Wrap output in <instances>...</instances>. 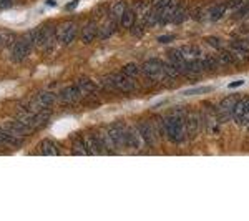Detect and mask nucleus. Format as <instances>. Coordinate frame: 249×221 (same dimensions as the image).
I'll list each match as a JSON object with an SVG mask.
<instances>
[{"label":"nucleus","mask_w":249,"mask_h":221,"mask_svg":"<svg viewBox=\"0 0 249 221\" xmlns=\"http://www.w3.org/2000/svg\"><path fill=\"white\" fill-rule=\"evenodd\" d=\"M163 136H166L171 143L181 145L188 142L186 123H184V110H175L170 115L163 116Z\"/></svg>","instance_id":"f257e3e1"},{"label":"nucleus","mask_w":249,"mask_h":221,"mask_svg":"<svg viewBox=\"0 0 249 221\" xmlns=\"http://www.w3.org/2000/svg\"><path fill=\"white\" fill-rule=\"evenodd\" d=\"M136 88L135 78L126 77L124 74H110L102 80V90L113 93H131Z\"/></svg>","instance_id":"f03ea898"},{"label":"nucleus","mask_w":249,"mask_h":221,"mask_svg":"<svg viewBox=\"0 0 249 221\" xmlns=\"http://www.w3.org/2000/svg\"><path fill=\"white\" fill-rule=\"evenodd\" d=\"M17 118L22 120L23 123H27L29 127H32L34 130L45 127L52 118V111L48 110H32L29 105H23V111L20 110L17 113Z\"/></svg>","instance_id":"7ed1b4c3"},{"label":"nucleus","mask_w":249,"mask_h":221,"mask_svg":"<svg viewBox=\"0 0 249 221\" xmlns=\"http://www.w3.org/2000/svg\"><path fill=\"white\" fill-rule=\"evenodd\" d=\"M142 72L144 75V78H148L150 82H168L166 80V74H164V62L158 58H151L148 62L143 63Z\"/></svg>","instance_id":"20e7f679"},{"label":"nucleus","mask_w":249,"mask_h":221,"mask_svg":"<svg viewBox=\"0 0 249 221\" xmlns=\"http://www.w3.org/2000/svg\"><path fill=\"white\" fill-rule=\"evenodd\" d=\"M136 128H138L140 135H142L143 142L144 145H146L148 148H153L156 147V143H158V131H156L155 125L151 122H148V120H140L138 125H136Z\"/></svg>","instance_id":"39448f33"},{"label":"nucleus","mask_w":249,"mask_h":221,"mask_svg":"<svg viewBox=\"0 0 249 221\" xmlns=\"http://www.w3.org/2000/svg\"><path fill=\"white\" fill-rule=\"evenodd\" d=\"M238 100H239V95H230V96H226V98L221 100L219 105L214 108L219 122L226 123V122H230V120H232L231 118L232 108H234V105H236V102H238Z\"/></svg>","instance_id":"423d86ee"},{"label":"nucleus","mask_w":249,"mask_h":221,"mask_svg":"<svg viewBox=\"0 0 249 221\" xmlns=\"http://www.w3.org/2000/svg\"><path fill=\"white\" fill-rule=\"evenodd\" d=\"M184 123H186L188 140H193L195 136H198L199 130L203 128L201 115L195 110H184Z\"/></svg>","instance_id":"0eeeda50"},{"label":"nucleus","mask_w":249,"mask_h":221,"mask_svg":"<svg viewBox=\"0 0 249 221\" xmlns=\"http://www.w3.org/2000/svg\"><path fill=\"white\" fill-rule=\"evenodd\" d=\"M91 133H93V138L96 142L98 153H115V151H118V148L115 147L113 140L110 138L107 130H95Z\"/></svg>","instance_id":"6e6552de"},{"label":"nucleus","mask_w":249,"mask_h":221,"mask_svg":"<svg viewBox=\"0 0 249 221\" xmlns=\"http://www.w3.org/2000/svg\"><path fill=\"white\" fill-rule=\"evenodd\" d=\"M55 102H57V96L52 93V92L43 90L35 95V98L29 103V107L32 110H48Z\"/></svg>","instance_id":"1a4fd4ad"},{"label":"nucleus","mask_w":249,"mask_h":221,"mask_svg":"<svg viewBox=\"0 0 249 221\" xmlns=\"http://www.w3.org/2000/svg\"><path fill=\"white\" fill-rule=\"evenodd\" d=\"M32 52V42L29 38H20L17 42L12 45V50H10V55L15 62H23L27 57L30 55Z\"/></svg>","instance_id":"9d476101"},{"label":"nucleus","mask_w":249,"mask_h":221,"mask_svg":"<svg viewBox=\"0 0 249 221\" xmlns=\"http://www.w3.org/2000/svg\"><path fill=\"white\" fill-rule=\"evenodd\" d=\"M124 128L126 125L122 122H116L113 125H110L107 128L108 135H110V138L113 140L115 147L118 148V150H122V148L126 147V140H124Z\"/></svg>","instance_id":"9b49d317"},{"label":"nucleus","mask_w":249,"mask_h":221,"mask_svg":"<svg viewBox=\"0 0 249 221\" xmlns=\"http://www.w3.org/2000/svg\"><path fill=\"white\" fill-rule=\"evenodd\" d=\"M124 140H126V147L128 148H135V150H142L143 147H146L142 138V135H140L138 128L136 127H130L126 125L124 128Z\"/></svg>","instance_id":"f8f14e48"},{"label":"nucleus","mask_w":249,"mask_h":221,"mask_svg":"<svg viewBox=\"0 0 249 221\" xmlns=\"http://www.w3.org/2000/svg\"><path fill=\"white\" fill-rule=\"evenodd\" d=\"M5 130H9L10 133H14L15 136H18V138H22V136H30L35 131L34 128L29 127L27 123H23L22 120H18V118L7 122L5 123Z\"/></svg>","instance_id":"ddd939ff"},{"label":"nucleus","mask_w":249,"mask_h":221,"mask_svg":"<svg viewBox=\"0 0 249 221\" xmlns=\"http://www.w3.org/2000/svg\"><path fill=\"white\" fill-rule=\"evenodd\" d=\"M183 3L179 0H170L166 5L161 9V14H160V23H173V18L176 17L178 10L181 9Z\"/></svg>","instance_id":"4468645a"},{"label":"nucleus","mask_w":249,"mask_h":221,"mask_svg":"<svg viewBox=\"0 0 249 221\" xmlns=\"http://www.w3.org/2000/svg\"><path fill=\"white\" fill-rule=\"evenodd\" d=\"M168 60L179 74H186V65H188V58L184 57V54L181 50H171L168 52Z\"/></svg>","instance_id":"2eb2a0df"},{"label":"nucleus","mask_w":249,"mask_h":221,"mask_svg":"<svg viewBox=\"0 0 249 221\" xmlns=\"http://www.w3.org/2000/svg\"><path fill=\"white\" fill-rule=\"evenodd\" d=\"M82 96L83 95H82V92H80L77 83H75V85H71V87H65L62 92H60V100H62V103H67V105L78 102Z\"/></svg>","instance_id":"dca6fc26"},{"label":"nucleus","mask_w":249,"mask_h":221,"mask_svg":"<svg viewBox=\"0 0 249 221\" xmlns=\"http://www.w3.org/2000/svg\"><path fill=\"white\" fill-rule=\"evenodd\" d=\"M77 85L80 88V92H82V95H85V96H98L100 90H102V88L96 87V83L90 78H78Z\"/></svg>","instance_id":"f3484780"},{"label":"nucleus","mask_w":249,"mask_h":221,"mask_svg":"<svg viewBox=\"0 0 249 221\" xmlns=\"http://www.w3.org/2000/svg\"><path fill=\"white\" fill-rule=\"evenodd\" d=\"M22 142H20L18 136H15L14 133H10L5 128H0V147H7V148H18Z\"/></svg>","instance_id":"a211bd4d"},{"label":"nucleus","mask_w":249,"mask_h":221,"mask_svg":"<svg viewBox=\"0 0 249 221\" xmlns=\"http://www.w3.org/2000/svg\"><path fill=\"white\" fill-rule=\"evenodd\" d=\"M58 38H60V43L70 45V43L77 38V27H75L73 23H67L62 29V32L58 34Z\"/></svg>","instance_id":"6ab92c4d"},{"label":"nucleus","mask_w":249,"mask_h":221,"mask_svg":"<svg viewBox=\"0 0 249 221\" xmlns=\"http://www.w3.org/2000/svg\"><path fill=\"white\" fill-rule=\"evenodd\" d=\"M249 98H243V96H239V100L236 102L234 108H232V115L231 118L234 120L238 125L243 123V116H244V111H246V105H248Z\"/></svg>","instance_id":"aec40b11"},{"label":"nucleus","mask_w":249,"mask_h":221,"mask_svg":"<svg viewBox=\"0 0 249 221\" xmlns=\"http://www.w3.org/2000/svg\"><path fill=\"white\" fill-rule=\"evenodd\" d=\"M71 155H90L87 138L83 135H77V138L73 140V143H71Z\"/></svg>","instance_id":"412c9836"},{"label":"nucleus","mask_w":249,"mask_h":221,"mask_svg":"<svg viewBox=\"0 0 249 221\" xmlns=\"http://www.w3.org/2000/svg\"><path fill=\"white\" fill-rule=\"evenodd\" d=\"M228 50L231 52L232 58H234V62L238 63H244L249 60V50H246V48L243 47H238V45H232V43H230V48Z\"/></svg>","instance_id":"4be33fe9"},{"label":"nucleus","mask_w":249,"mask_h":221,"mask_svg":"<svg viewBox=\"0 0 249 221\" xmlns=\"http://www.w3.org/2000/svg\"><path fill=\"white\" fill-rule=\"evenodd\" d=\"M136 23V14L133 9H126L124 10V14L122 15V18H120V25H122V29H133Z\"/></svg>","instance_id":"5701e85b"},{"label":"nucleus","mask_w":249,"mask_h":221,"mask_svg":"<svg viewBox=\"0 0 249 221\" xmlns=\"http://www.w3.org/2000/svg\"><path fill=\"white\" fill-rule=\"evenodd\" d=\"M128 9L126 2L124 0H118L116 3L111 5V9L108 10V15H110L111 20H116V22H120V18H122V15L124 14V10Z\"/></svg>","instance_id":"b1692460"},{"label":"nucleus","mask_w":249,"mask_h":221,"mask_svg":"<svg viewBox=\"0 0 249 221\" xmlns=\"http://www.w3.org/2000/svg\"><path fill=\"white\" fill-rule=\"evenodd\" d=\"M40 153L45 155V156H55V155H60V148L58 145L53 142V140H45L40 145Z\"/></svg>","instance_id":"393cba45"},{"label":"nucleus","mask_w":249,"mask_h":221,"mask_svg":"<svg viewBox=\"0 0 249 221\" xmlns=\"http://www.w3.org/2000/svg\"><path fill=\"white\" fill-rule=\"evenodd\" d=\"M96 35H98V30H96L95 23H87V25L83 27V30H82V42L83 43L93 42Z\"/></svg>","instance_id":"a878e982"},{"label":"nucleus","mask_w":249,"mask_h":221,"mask_svg":"<svg viewBox=\"0 0 249 221\" xmlns=\"http://www.w3.org/2000/svg\"><path fill=\"white\" fill-rule=\"evenodd\" d=\"M204 70L203 67V60L201 58H188V65H186V74L190 75H199Z\"/></svg>","instance_id":"bb28decb"},{"label":"nucleus","mask_w":249,"mask_h":221,"mask_svg":"<svg viewBox=\"0 0 249 221\" xmlns=\"http://www.w3.org/2000/svg\"><path fill=\"white\" fill-rule=\"evenodd\" d=\"M226 10H228L226 2H221V3H218V5H214L210 10V20L211 22H218L219 18H223V15L226 14Z\"/></svg>","instance_id":"cd10ccee"},{"label":"nucleus","mask_w":249,"mask_h":221,"mask_svg":"<svg viewBox=\"0 0 249 221\" xmlns=\"http://www.w3.org/2000/svg\"><path fill=\"white\" fill-rule=\"evenodd\" d=\"M219 50V54H218V60H219V63H221V67H230V65H234V58H232V55H231V52L228 50V48H218Z\"/></svg>","instance_id":"c85d7f7f"},{"label":"nucleus","mask_w":249,"mask_h":221,"mask_svg":"<svg viewBox=\"0 0 249 221\" xmlns=\"http://www.w3.org/2000/svg\"><path fill=\"white\" fill-rule=\"evenodd\" d=\"M203 67H204V70L216 72L221 67V63H219L218 57H214V55H208V57L203 58Z\"/></svg>","instance_id":"c756f323"},{"label":"nucleus","mask_w":249,"mask_h":221,"mask_svg":"<svg viewBox=\"0 0 249 221\" xmlns=\"http://www.w3.org/2000/svg\"><path fill=\"white\" fill-rule=\"evenodd\" d=\"M122 74H124L126 77H131V78H136L140 75V67L136 63H128L122 68Z\"/></svg>","instance_id":"7c9ffc66"},{"label":"nucleus","mask_w":249,"mask_h":221,"mask_svg":"<svg viewBox=\"0 0 249 221\" xmlns=\"http://www.w3.org/2000/svg\"><path fill=\"white\" fill-rule=\"evenodd\" d=\"M244 17H249V3H246V5L241 3V7H238L234 10V15H232V18H244Z\"/></svg>","instance_id":"2f4dec72"},{"label":"nucleus","mask_w":249,"mask_h":221,"mask_svg":"<svg viewBox=\"0 0 249 221\" xmlns=\"http://www.w3.org/2000/svg\"><path fill=\"white\" fill-rule=\"evenodd\" d=\"M188 18V9H186V5H181V9L178 10V14H176V17L173 18V23H183L184 20Z\"/></svg>","instance_id":"473e14b6"},{"label":"nucleus","mask_w":249,"mask_h":221,"mask_svg":"<svg viewBox=\"0 0 249 221\" xmlns=\"http://www.w3.org/2000/svg\"><path fill=\"white\" fill-rule=\"evenodd\" d=\"M181 52L184 54V57L186 58H195V57H198L199 55V50L198 48H195V47H184V48H181Z\"/></svg>","instance_id":"72a5a7b5"},{"label":"nucleus","mask_w":249,"mask_h":221,"mask_svg":"<svg viewBox=\"0 0 249 221\" xmlns=\"http://www.w3.org/2000/svg\"><path fill=\"white\" fill-rule=\"evenodd\" d=\"M211 92V87H201V88H195V90H188L184 92V95H198V93H208Z\"/></svg>","instance_id":"f704fd0d"},{"label":"nucleus","mask_w":249,"mask_h":221,"mask_svg":"<svg viewBox=\"0 0 249 221\" xmlns=\"http://www.w3.org/2000/svg\"><path fill=\"white\" fill-rule=\"evenodd\" d=\"M226 3H228V10H236L238 7H241L243 0H226Z\"/></svg>","instance_id":"c9c22d12"},{"label":"nucleus","mask_w":249,"mask_h":221,"mask_svg":"<svg viewBox=\"0 0 249 221\" xmlns=\"http://www.w3.org/2000/svg\"><path fill=\"white\" fill-rule=\"evenodd\" d=\"M14 0H0V10H5V9H10Z\"/></svg>","instance_id":"e433bc0d"},{"label":"nucleus","mask_w":249,"mask_h":221,"mask_svg":"<svg viewBox=\"0 0 249 221\" xmlns=\"http://www.w3.org/2000/svg\"><path fill=\"white\" fill-rule=\"evenodd\" d=\"M243 127H248L249 125V102L246 105V111H244V116H243V123H241Z\"/></svg>","instance_id":"4c0bfd02"},{"label":"nucleus","mask_w":249,"mask_h":221,"mask_svg":"<svg viewBox=\"0 0 249 221\" xmlns=\"http://www.w3.org/2000/svg\"><path fill=\"white\" fill-rule=\"evenodd\" d=\"M78 5V0H71V2L70 3H68V5H67V10H73L75 9V7H77Z\"/></svg>","instance_id":"58836bf2"},{"label":"nucleus","mask_w":249,"mask_h":221,"mask_svg":"<svg viewBox=\"0 0 249 221\" xmlns=\"http://www.w3.org/2000/svg\"><path fill=\"white\" fill-rule=\"evenodd\" d=\"M173 38H175L173 35H166V37H160V42H161V43H166V42H171Z\"/></svg>","instance_id":"ea45409f"},{"label":"nucleus","mask_w":249,"mask_h":221,"mask_svg":"<svg viewBox=\"0 0 249 221\" xmlns=\"http://www.w3.org/2000/svg\"><path fill=\"white\" fill-rule=\"evenodd\" d=\"M241 85H243V82H241V80H238V82L230 83V88H236V87H241Z\"/></svg>","instance_id":"a19ab883"},{"label":"nucleus","mask_w":249,"mask_h":221,"mask_svg":"<svg viewBox=\"0 0 249 221\" xmlns=\"http://www.w3.org/2000/svg\"><path fill=\"white\" fill-rule=\"evenodd\" d=\"M47 5L55 7V5H57V2H55V0H47Z\"/></svg>","instance_id":"79ce46f5"},{"label":"nucleus","mask_w":249,"mask_h":221,"mask_svg":"<svg viewBox=\"0 0 249 221\" xmlns=\"http://www.w3.org/2000/svg\"><path fill=\"white\" fill-rule=\"evenodd\" d=\"M0 150H2V147H0Z\"/></svg>","instance_id":"37998d69"},{"label":"nucleus","mask_w":249,"mask_h":221,"mask_svg":"<svg viewBox=\"0 0 249 221\" xmlns=\"http://www.w3.org/2000/svg\"><path fill=\"white\" fill-rule=\"evenodd\" d=\"M0 38H2V35H0Z\"/></svg>","instance_id":"c03bdc74"},{"label":"nucleus","mask_w":249,"mask_h":221,"mask_svg":"<svg viewBox=\"0 0 249 221\" xmlns=\"http://www.w3.org/2000/svg\"><path fill=\"white\" fill-rule=\"evenodd\" d=\"M248 128H249V125H248Z\"/></svg>","instance_id":"a18cd8bd"}]
</instances>
